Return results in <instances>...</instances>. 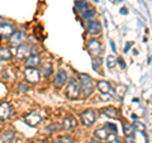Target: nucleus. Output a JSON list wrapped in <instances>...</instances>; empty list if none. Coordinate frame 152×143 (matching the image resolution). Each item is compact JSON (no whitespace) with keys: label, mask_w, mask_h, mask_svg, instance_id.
<instances>
[{"label":"nucleus","mask_w":152,"mask_h":143,"mask_svg":"<svg viewBox=\"0 0 152 143\" xmlns=\"http://www.w3.org/2000/svg\"><path fill=\"white\" fill-rule=\"evenodd\" d=\"M79 85H80V93H83L84 96H89L93 93L94 85L93 80L86 74H80L79 75Z\"/></svg>","instance_id":"nucleus-1"},{"label":"nucleus","mask_w":152,"mask_h":143,"mask_svg":"<svg viewBox=\"0 0 152 143\" xmlns=\"http://www.w3.org/2000/svg\"><path fill=\"white\" fill-rule=\"evenodd\" d=\"M66 96L71 100H75L80 96V85L79 81H76L75 79H71L69 81L67 86H66Z\"/></svg>","instance_id":"nucleus-2"},{"label":"nucleus","mask_w":152,"mask_h":143,"mask_svg":"<svg viewBox=\"0 0 152 143\" xmlns=\"http://www.w3.org/2000/svg\"><path fill=\"white\" fill-rule=\"evenodd\" d=\"M80 119L85 127H91L96 120V112L93 109H86L80 114Z\"/></svg>","instance_id":"nucleus-3"},{"label":"nucleus","mask_w":152,"mask_h":143,"mask_svg":"<svg viewBox=\"0 0 152 143\" xmlns=\"http://www.w3.org/2000/svg\"><path fill=\"white\" fill-rule=\"evenodd\" d=\"M27 39V36L24 32L22 31H14L13 34L9 37V43L12 47H19L20 45L24 43V41Z\"/></svg>","instance_id":"nucleus-4"},{"label":"nucleus","mask_w":152,"mask_h":143,"mask_svg":"<svg viewBox=\"0 0 152 143\" xmlns=\"http://www.w3.org/2000/svg\"><path fill=\"white\" fill-rule=\"evenodd\" d=\"M24 77H26V81L29 84H37L39 81V77H41V72L38 71V69H34V67H27L24 70Z\"/></svg>","instance_id":"nucleus-5"},{"label":"nucleus","mask_w":152,"mask_h":143,"mask_svg":"<svg viewBox=\"0 0 152 143\" xmlns=\"http://www.w3.org/2000/svg\"><path fill=\"white\" fill-rule=\"evenodd\" d=\"M23 119H24V122L29 127H37L41 123L42 117L37 112H31V113H28L27 115H24V118H23Z\"/></svg>","instance_id":"nucleus-6"},{"label":"nucleus","mask_w":152,"mask_h":143,"mask_svg":"<svg viewBox=\"0 0 152 143\" xmlns=\"http://www.w3.org/2000/svg\"><path fill=\"white\" fill-rule=\"evenodd\" d=\"M15 55H17V58L19 60H24L28 58L31 55H32V48L28 45H20L19 47H17V51H15Z\"/></svg>","instance_id":"nucleus-7"},{"label":"nucleus","mask_w":152,"mask_h":143,"mask_svg":"<svg viewBox=\"0 0 152 143\" xmlns=\"http://www.w3.org/2000/svg\"><path fill=\"white\" fill-rule=\"evenodd\" d=\"M13 115V108L9 103L0 104V119L1 120H8Z\"/></svg>","instance_id":"nucleus-8"},{"label":"nucleus","mask_w":152,"mask_h":143,"mask_svg":"<svg viewBox=\"0 0 152 143\" xmlns=\"http://www.w3.org/2000/svg\"><path fill=\"white\" fill-rule=\"evenodd\" d=\"M100 50H102V46H100V42L98 39H90L88 42V51L93 57L98 56L100 53Z\"/></svg>","instance_id":"nucleus-9"},{"label":"nucleus","mask_w":152,"mask_h":143,"mask_svg":"<svg viewBox=\"0 0 152 143\" xmlns=\"http://www.w3.org/2000/svg\"><path fill=\"white\" fill-rule=\"evenodd\" d=\"M96 88L99 89V91L102 93V95H107V96L114 95V90L112 89L110 84H109L108 81H99L96 84Z\"/></svg>","instance_id":"nucleus-10"},{"label":"nucleus","mask_w":152,"mask_h":143,"mask_svg":"<svg viewBox=\"0 0 152 143\" xmlns=\"http://www.w3.org/2000/svg\"><path fill=\"white\" fill-rule=\"evenodd\" d=\"M66 82H67V72L64 71V70L58 71L57 75H56V77H55V81H53L55 86L60 89V88H62Z\"/></svg>","instance_id":"nucleus-11"},{"label":"nucleus","mask_w":152,"mask_h":143,"mask_svg":"<svg viewBox=\"0 0 152 143\" xmlns=\"http://www.w3.org/2000/svg\"><path fill=\"white\" fill-rule=\"evenodd\" d=\"M109 134H110V132H109L107 127H102L94 131V137L96 141H107Z\"/></svg>","instance_id":"nucleus-12"},{"label":"nucleus","mask_w":152,"mask_h":143,"mask_svg":"<svg viewBox=\"0 0 152 143\" xmlns=\"http://www.w3.org/2000/svg\"><path fill=\"white\" fill-rule=\"evenodd\" d=\"M88 31L91 34H100L102 33V24L98 20H90L88 23Z\"/></svg>","instance_id":"nucleus-13"},{"label":"nucleus","mask_w":152,"mask_h":143,"mask_svg":"<svg viewBox=\"0 0 152 143\" xmlns=\"http://www.w3.org/2000/svg\"><path fill=\"white\" fill-rule=\"evenodd\" d=\"M76 127H77V120H76L74 117L65 118V120L62 123V129L70 131V129H74V128H76Z\"/></svg>","instance_id":"nucleus-14"},{"label":"nucleus","mask_w":152,"mask_h":143,"mask_svg":"<svg viewBox=\"0 0 152 143\" xmlns=\"http://www.w3.org/2000/svg\"><path fill=\"white\" fill-rule=\"evenodd\" d=\"M26 65H27V67H34V69H37L38 66L41 65V58H39V56H38V55H31V56L27 58Z\"/></svg>","instance_id":"nucleus-15"},{"label":"nucleus","mask_w":152,"mask_h":143,"mask_svg":"<svg viewBox=\"0 0 152 143\" xmlns=\"http://www.w3.org/2000/svg\"><path fill=\"white\" fill-rule=\"evenodd\" d=\"M14 28L10 24H1L0 26V37L1 38H8L13 34Z\"/></svg>","instance_id":"nucleus-16"},{"label":"nucleus","mask_w":152,"mask_h":143,"mask_svg":"<svg viewBox=\"0 0 152 143\" xmlns=\"http://www.w3.org/2000/svg\"><path fill=\"white\" fill-rule=\"evenodd\" d=\"M39 66H41L39 72H42V75H43L45 77H48V76H51V74L53 72V69H52V63L51 62H45V63H42Z\"/></svg>","instance_id":"nucleus-17"},{"label":"nucleus","mask_w":152,"mask_h":143,"mask_svg":"<svg viewBox=\"0 0 152 143\" xmlns=\"http://www.w3.org/2000/svg\"><path fill=\"white\" fill-rule=\"evenodd\" d=\"M103 114L109 118H118V109L114 107H107L103 109Z\"/></svg>","instance_id":"nucleus-18"},{"label":"nucleus","mask_w":152,"mask_h":143,"mask_svg":"<svg viewBox=\"0 0 152 143\" xmlns=\"http://www.w3.org/2000/svg\"><path fill=\"white\" fill-rule=\"evenodd\" d=\"M12 58V52L8 48H1L0 47V61H8Z\"/></svg>","instance_id":"nucleus-19"},{"label":"nucleus","mask_w":152,"mask_h":143,"mask_svg":"<svg viewBox=\"0 0 152 143\" xmlns=\"http://www.w3.org/2000/svg\"><path fill=\"white\" fill-rule=\"evenodd\" d=\"M123 131H124L126 137H133V134H134V128H133L131 123H126V124L123 125Z\"/></svg>","instance_id":"nucleus-20"},{"label":"nucleus","mask_w":152,"mask_h":143,"mask_svg":"<svg viewBox=\"0 0 152 143\" xmlns=\"http://www.w3.org/2000/svg\"><path fill=\"white\" fill-rule=\"evenodd\" d=\"M52 143H74V138L70 136H61L57 139H55Z\"/></svg>","instance_id":"nucleus-21"},{"label":"nucleus","mask_w":152,"mask_h":143,"mask_svg":"<svg viewBox=\"0 0 152 143\" xmlns=\"http://www.w3.org/2000/svg\"><path fill=\"white\" fill-rule=\"evenodd\" d=\"M76 8H77V10H80V13H83L84 10H86L88 3L85 1V0H77V1H76Z\"/></svg>","instance_id":"nucleus-22"},{"label":"nucleus","mask_w":152,"mask_h":143,"mask_svg":"<svg viewBox=\"0 0 152 143\" xmlns=\"http://www.w3.org/2000/svg\"><path fill=\"white\" fill-rule=\"evenodd\" d=\"M14 137H15V133H14V132H5L3 134L1 139L5 141V142H12L14 139Z\"/></svg>","instance_id":"nucleus-23"},{"label":"nucleus","mask_w":152,"mask_h":143,"mask_svg":"<svg viewBox=\"0 0 152 143\" xmlns=\"http://www.w3.org/2000/svg\"><path fill=\"white\" fill-rule=\"evenodd\" d=\"M117 65V58L114 56H108L107 57V66L109 69H113Z\"/></svg>","instance_id":"nucleus-24"},{"label":"nucleus","mask_w":152,"mask_h":143,"mask_svg":"<svg viewBox=\"0 0 152 143\" xmlns=\"http://www.w3.org/2000/svg\"><path fill=\"white\" fill-rule=\"evenodd\" d=\"M126 91H127V86H124V85H118L117 86V95L119 96V99L124 96Z\"/></svg>","instance_id":"nucleus-25"},{"label":"nucleus","mask_w":152,"mask_h":143,"mask_svg":"<svg viewBox=\"0 0 152 143\" xmlns=\"http://www.w3.org/2000/svg\"><path fill=\"white\" fill-rule=\"evenodd\" d=\"M132 125H133V128H134V131L137 129V131L141 132V133H145V131H146L145 124H143V123H141V122H134Z\"/></svg>","instance_id":"nucleus-26"},{"label":"nucleus","mask_w":152,"mask_h":143,"mask_svg":"<svg viewBox=\"0 0 152 143\" xmlns=\"http://www.w3.org/2000/svg\"><path fill=\"white\" fill-rule=\"evenodd\" d=\"M81 15H83L84 19H91L95 15V12L93 10V9H89V10H84L81 13Z\"/></svg>","instance_id":"nucleus-27"},{"label":"nucleus","mask_w":152,"mask_h":143,"mask_svg":"<svg viewBox=\"0 0 152 143\" xmlns=\"http://www.w3.org/2000/svg\"><path fill=\"white\" fill-rule=\"evenodd\" d=\"M60 129H62V125L58 124V123H53V124H51L50 127L46 128L47 132H55V131H60Z\"/></svg>","instance_id":"nucleus-28"},{"label":"nucleus","mask_w":152,"mask_h":143,"mask_svg":"<svg viewBox=\"0 0 152 143\" xmlns=\"http://www.w3.org/2000/svg\"><path fill=\"white\" fill-rule=\"evenodd\" d=\"M102 66V60L99 58V57H93V69L94 70H99Z\"/></svg>","instance_id":"nucleus-29"},{"label":"nucleus","mask_w":152,"mask_h":143,"mask_svg":"<svg viewBox=\"0 0 152 143\" xmlns=\"http://www.w3.org/2000/svg\"><path fill=\"white\" fill-rule=\"evenodd\" d=\"M107 141H108V143H122L119 139H118L117 134H114V133H110V134H109Z\"/></svg>","instance_id":"nucleus-30"},{"label":"nucleus","mask_w":152,"mask_h":143,"mask_svg":"<svg viewBox=\"0 0 152 143\" xmlns=\"http://www.w3.org/2000/svg\"><path fill=\"white\" fill-rule=\"evenodd\" d=\"M107 128H109V129L112 131L110 133H114V134H117V127H115V125H113V124H109V123H108V124H107Z\"/></svg>","instance_id":"nucleus-31"},{"label":"nucleus","mask_w":152,"mask_h":143,"mask_svg":"<svg viewBox=\"0 0 152 143\" xmlns=\"http://www.w3.org/2000/svg\"><path fill=\"white\" fill-rule=\"evenodd\" d=\"M126 143H134L133 137H126Z\"/></svg>","instance_id":"nucleus-32"},{"label":"nucleus","mask_w":152,"mask_h":143,"mask_svg":"<svg viewBox=\"0 0 152 143\" xmlns=\"http://www.w3.org/2000/svg\"><path fill=\"white\" fill-rule=\"evenodd\" d=\"M118 62H119L121 67H123V69H124V63H123V60H122V58H118Z\"/></svg>","instance_id":"nucleus-33"},{"label":"nucleus","mask_w":152,"mask_h":143,"mask_svg":"<svg viewBox=\"0 0 152 143\" xmlns=\"http://www.w3.org/2000/svg\"><path fill=\"white\" fill-rule=\"evenodd\" d=\"M131 46H132V42H129V43H128V45L126 46V48H124V52H127L128 50H129V47H131Z\"/></svg>","instance_id":"nucleus-34"},{"label":"nucleus","mask_w":152,"mask_h":143,"mask_svg":"<svg viewBox=\"0 0 152 143\" xmlns=\"http://www.w3.org/2000/svg\"><path fill=\"white\" fill-rule=\"evenodd\" d=\"M127 12H128V10H127L126 8H122V9H121V13H122V14H127Z\"/></svg>","instance_id":"nucleus-35"},{"label":"nucleus","mask_w":152,"mask_h":143,"mask_svg":"<svg viewBox=\"0 0 152 143\" xmlns=\"http://www.w3.org/2000/svg\"><path fill=\"white\" fill-rule=\"evenodd\" d=\"M89 143H100V141H96V139H93V141H90Z\"/></svg>","instance_id":"nucleus-36"},{"label":"nucleus","mask_w":152,"mask_h":143,"mask_svg":"<svg viewBox=\"0 0 152 143\" xmlns=\"http://www.w3.org/2000/svg\"><path fill=\"white\" fill-rule=\"evenodd\" d=\"M5 143H13V141H12V142H5Z\"/></svg>","instance_id":"nucleus-37"}]
</instances>
